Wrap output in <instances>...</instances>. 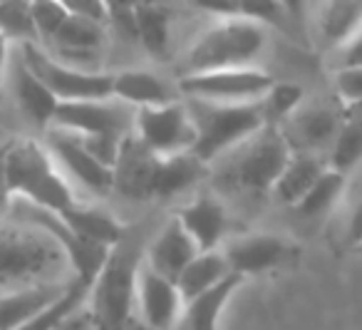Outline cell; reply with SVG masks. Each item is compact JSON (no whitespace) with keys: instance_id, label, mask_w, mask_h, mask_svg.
Listing matches in <instances>:
<instances>
[{"instance_id":"cell-15","label":"cell","mask_w":362,"mask_h":330,"mask_svg":"<svg viewBox=\"0 0 362 330\" xmlns=\"http://www.w3.org/2000/svg\"><path fill=\"white\" fill-rule=\"evenodd\" d=\"M156 164H159V157L132 132L122 142L119 159L115 164V189L129 199L154 196Z\"/></svg>"},{"instance_id":"cell-35","label":"cell","mask_w":362,"mask_h":330,"mask_svg":"<svg viewBox=\"0 0 362 330\" xmlns=\"http://www.w3.org/2000/svg\"><path fill=\"white\" fill-rule=\"evenodd\" d=\"M6 157H8V144L0 149V214H3V211H11V204H13V191H11V184H8Z\"/></svg>"},{"instance_id":"cell-5","label":"cell","mask_w":362,"mask_h":330,"mask_svg":"<svg viewBox=\"0 0 362 330\" xmlns=\"http://www.w3.org/2000/svg\"><path fill=\"white\" fill-rule=\"evenodd\" d=\"M184 102L197 127V144L192 152L206 164L221 159L223 154H228L238 144L258 135L263 127H268L261 100L243 102V105H216V102L202 100Z\"/></svg>"},{"instance_id":"cell-9","label":"cell","mask_w":362,"mask_h":330,"mask_svg":"<svg viewBox=\"0 0 362 330\" xmlns=\"http://www.w3.org/2000/svg\"><path fill=\"white\" fill-rule=\"evenodd\" d=\"M134 135L156 157H171L192 152L197 144V127L187 110V102H169L161 107L136 110Z\"/></svg>"},{"instance_id":"cell-33","label":"cell","mask_w":362,"mask_h":330,"mask_svg":"<svg viewBox=\"0 0 362 330\" xmlns=\"http://www.w3.org/2000/svg\"><path fill=\"white\" fill-rule=\"evenodd\" d=\"M335 92L347 107L362 102V67L335 72Z\"/></svg>"},{"instance_id":"cell-21","label":"cell","mask_w":362,"mask_h":330,"mask_svg":"<svg viewBox=\"0 0 362 330\" xmlns=\"http://www.w3.org/2000/svg\"><path fill=\"white\" fill-rule=\"evenodd\" d=\"M231 266H228L223 251H206V254H199L192 263L184 268V273L176 280V288H179L184 303L199 298V295L209 293L211 288H216L218 283L231 275Z\"/></svg>"},{"instance_id":"cell-12","label":"cell","mask_w":362,"mask_h":330,"mask_svg":"<svg viewBox=\"0 0 362 330\" xmlns=\"http://www.w3.org/2000/svg\"><path fill=\"white\" fill-rule=\"evenodd\" d=\"M184 298L174 280L154 273L149 266H141L139 288H136V318L154 330H174L184 315Z\"/></svg>"},{"instance_id":"cell-1","label":"cell","mask_w":362,"mask_h":330,"mask_svg":"<svg viewBox=\"0 0 362 330\" xmlns=\"http://www.w3.org/2000/svg\"><path fill=\"white\" fill-rule=\"evenodd\" d=\"M65 273H72V266L50 234L23 221L21 226H0V290L72 283L62 280Z\"/></svg>"},{"instance_id":"cell-6","label":"cell","mask_w":362,"mask_h":330,"mask_svg":"<svg viewBox=\"0 0 362 330\" xmlns=\"http://www.w3.org/2000/svg\"><path fill=\"white\" fill-rule=\"evenodd\" d=\"M293 149L281 127H263L258 135L221 157V181L231 189L261 191L276 186L278 176L288 166Z\"/></svg>"},{"instance_id":"cell-39","label":"cell","mask_w":362,"mask_h":330,"mask_svg":"<svg viewBox=\"0 0 362 330\" xmlns=\"http://www.w3.org/2000/svg\"><path fill=\"white\" fill-rule=\"evenodd\" d=\"M127 330H154V328H151V325H146V323H141L139 318H134L129 325H127Z\"/></svg>"},{"instance_id":"cell-16","label":"cell","mask_w":362,"mask_h":330,"mask_svg":"<svg viewBox=\"0 0 362 330\" xmlns=\"http://www.w3.org/2000/svg\"><path fill=\"white\" fill-rule=\"evenodd\" d=\"M72 283H47L30 288L0 290V330H18L70 293Z\"/></svg>"},{"instance_id":"cell-29","label":"cell","mask_w":362,"mask_h":330,"mask_svg":"<svg viewBox=\"0 0 362 330\" xmlns=\"http://www.w3.org/2000/svg\"><path fill=\"white\" fill-rule=\"evenodd\" d=\"M0 33L8 38V42L18 45H30L37 40L35 23H33V3H0Z\"/></svg>"},{"instance_id":"cell-10","label":"cell","mask_w":362,"mask_h":330,"mask_svg":"<svg viewBox=\"0 0 362 330\" xmlns=\"http://www.w3.org/2000/svg\"><path fill=\"white\" fill-rule=\"evenodd\" d=\"M136 110L119 100H92V102H65L57 107V130H67L82 137H115L124 140L134 132Z\"/></svg>"},{"instance_id":"cell-14","label":"cell","mask_w":362,"mask_h":330,"mask_svg":"<svg viewBox=\"0 0 362 330\" xmlns=\"http://www.w3.org/2000/svg\"><path fill=\"white\" fill-rule=\"evenodd\" d=\"M202 254L194 239L187 234V229L179 224V219H169L159 229V234L149 241L144 251V263L149 266L154 273L164 275L169 280H179L189 263Z\"/></svg>"},{"instance_id":"cell-30","label":"cell","mask_w":362,"mask_h":330,"mask_svg":"<svg viewBox=\"0 0 362 330\" xmlns=\"http://www.w3.org/2000/svg\"><path fill=\"white\" fill-rule=\"evenodd\" d=\"M303 102V90L298 85H273L271 90L263 95L261 107H263V117H266V125L271 127H281L286 120H291L296 115V110Z\"/></svg>"},{"instance_id":"cell-13","label":"cell","mask_w":362,"mask_h":330,"mask_svg":"<svg viewBox=\"0 0 362 330\" xmlns=\"http://www.w3.org/2000/svg\"><path fill=\"white\" fill-rule=\"evenodd\" d=\"M340 130L342 115L335 107L327 105H313L303 107V110L298 107L296 115L286 120V127H281L291 149H298V154H315L327 142H332V147H335Z\"/></svg>"},{"instance_id":"cell-20","label":"cell","mask_w":362,"mask_h":330,"mask_svg":"<svg viewBox=\"0 0 362 330\" xmlns=\"http://www.w3.org/2000/svg\"><path fill=\"white\" fill-rule=\"evenodd\" d=\"M112 97L129 105L132 110H146V107L174 102L169 85L146 70H122L112 75Z\"/></svg>"},{"instance_id":"cell-7","label":"cell","mask_w":362,"mask_h":330,"mask_svg":"<svg viewBox=\"0 0 362 330\" xmlns=\"http://www.w3.org/2000/svg\"><path fill=\"white\" fill-rule=\"evenodd\" d=\"M21 60L57 97L60 105H65V102L112 100V75H107V72H85L75 70L70 65H62L40 42L23 45Z\"/></svg>"},{"instance_id":"cell-34","label":"cell","mask_w":362,"mask_h":330,"mask_svg":"<svg viewBox=\"0 0 362 330\" xmlns=\"http://www.w3.org/2000/svg\"><path fill=\"white\" fill-rule=\"evenodd\" d=\"M337 70H350V67H362V30L347 42L345 47L337 50Z\"/></svg>"},{"instance_id":"cell-19","label":"cell","mask_w":362,"mask_h":330,"mask_svg":"<svg viewBox=\"0 0 362 330\" xmlns=\"http://www.w3.org/2000/svg\"><path fill=\"white\" fill-rule=\"evenodd\" d=\"M13 95L18 100V107L23 110V115L33 122V125L47 130L50 125H55L57 115V97L23 65V60H18L13 65Z\"/></svg>"},{"instance_id":"cell-11","label":"cell","mask_w":362,"mask_h":330,"mask_svg":"<svg viewBox=\"0 0 362 330\" xmlns=\"http://www.w3.org/2000/svg\"><path fill=\"white\" fill-rule=\"evenodd\" d=\"M47 149L55 157V161L85 189L95 194H107L115 189V169L97 161L90 152L82 147L80 137L67 130L50 127L47 130Z\"/></svg>"},{"instance_id":"cell-18","label":"cell","mask_w":362,"mask_h":330,"mask_svg":"<svg viewBox=\"0 0 362 330\" xmlns=\"http://www.w3.org/2000/svg\"><path fill=\"white\" fill-rule=\"evenodd\" d=\"M223 256H226L233 273L246 278L248 273H258V271H266L271 266H276L286 256V244L278 236L253 234L228 244L223 249Z\"/></svg>"},{"instance_id":"cell-17","label":"cell","mask_w":362,"mask_h":330,"mask_svg":"<svg viewBox=\"0 0 362 330\" xmlns=\"http://www.w3.org/2000/svg\"><path fill=\"white\" fill-rule=\"evenodd\" d=\"M176 219L187 229V234L192 236L202 254L218 251V244H221L223 234H226V211L216 199L202 196V199L184 206L176 214Z\"/></svg>"},{"instance_id":"cell-4","label":"cell","mask_w":362,"mask_h":330,"mask_svg":"<svg viewBox=\"0 0 362 330\" xmlns=\"http://www.w3.org/2000/svg\"><path fill=\"white\" fill-rule=\"evenodd\" d=\"M144 254H139L129 239L119 241L110 251V258L102 266L100 275L90 288V318L95 330H127L136 318V288Z\"/></svg>"},{"instance_id":"cell-24","label":"cell","mask_w":362,"mask_h":330,"mask_svg":"<svg viewBox=\"0 0 362 330\" xmlns=\"http://www.w3.org/2000/svg\"><path fill=\"white\" fill-rule=\"evenodd\" d=\"M241 283H243V275L231 273L223 283H218L209 293L189 300L184 305V315H181L184 330H218V315H221L228 298H231L233 290Z\"/></svg>"},{"instance_id":"cell-8","label":"cell","mask_w":362,"mask_h":330,"mask_svg":"<svg viewBox=\"0 0 362 330\" xmlns=\"http://www.w3.org/2000/svg\"><path fill=\"white\" fill-rule=\"evenodd\" d=\"M276 82L271 75L248 67V70H221L179 77V95L187 100L216 102V105H243V102L263 100V95Z\"/></svg>"},{"instance_id":"cell-38","label":"cell","mask_w":362,"mask_h":330,"mask_svg":"<svg viewBox=\"0 0 362 330\" xmlns=\"http://www.w3.org/2000/svg\"><path fill=\"white\" fill-rule=\"evenodd\" d=\"M8 57H11V42H8V38L0 33V75L6 72Z\"/></svg>"},{"instance_id":"cell-23","label":"cell","mask_w":362,"mask_h":330,"mask_svg":"<svg viewBox=\"0 0 362 330\" xmlns=\"http://www.w3.org/2000/svg\"><path fill=\"white\" fill-rule=\"evenodd\" d=\"M209 171L206 161L199 159L194 152H184V154H171L159 157L154 176V196H174L187 191L199 179H204Z\"/></svg>"},{"instance_id":"cell-2","label":"cell","mask_w":362,"mask_h":330,"mask_svg":"<svg viewBox=\"0 0 362 330\" xmlns=\"http://www.w3.org/2000/svg\"><path fill=\"white\" fill-rule=\"evenodd\" d=\"M266 47V28L241 16L214 18L184 52L179 77L221 70H248Z\"/></svg>"},{"instance_id":"cell-27","label":"cell","mask_w":362,"mask_h":330,"mask_svg":"<svg viewBox=\"0 0 362 330\" xmlns=\"http://www.w3.org/2000/svg\"><path fill=\"white\" fill-rule=\"evenodd\" d=\"M136 11V40L144 45L146 52L156 57H164L169 50V35H171V16L166 6L156 3H139Z\"/></svg>"},{"instance_id":"cell-3","label":"cell","mask_w":362,"mask_h":330,"mask_svg":"<svg viewBox=\"0 0 362 330\" xmlns=\"http://www.w3.org/2000/svg\"><path fill=\"white\" fill-rule=\"evenodd\" d=\"M6 169L13 199L28 201V204L47 209L57 216L67 214L80 204L75 199V189L60 171L55 157L37 140L25 137V140L11 142Z\"/></svg>"},{"instance_id":"cell-37","label":"cell","mask_w":362,"mask_h":330,"mask_svg":"<svg viewBox=\"0 0 362 330\" xmlns=\"http://www.w3.org/2000/svg\"><path fill=\"white\" fill-rule=\"evenodd\" d=\"M347 236H350L352 244H362V201L355 206L350 216V226H347Z\"/></svg>"},{"instance_id":"cell-22","label":"cell","mask_w":362,"mask_h":330,"mask_svg":"<svg viewBox=\"0 0 362 330\" xmlns=\"http://www.w3.org/2000/svg\"><path fill=\"white\" fill-rule=\"evenodd\" d=\"M362 30V3L337 0L325 3L317 11V33L327 47H345Z\"/></svg>"},{"instance_id":"cell-31","label":"cell","mask_w":362,"mask_h":330,"mask_svg":"<svg viewBox=\"0 0 362 330\" xmlns=\"http://www.w3.org/2000/svg\"><path fill=\"white\" fill-rule=\"evenodd\" d=\"M342 186H345V174L337 169H325V174L313 184V189L305 194V199L296 206L300 214L305 216H315L322 214L327 206H332V201L340 196Z\"/></svg>"},{"instance_id":"cell-28","label":"cell","mask_w":362,"mask_h":330,"mask_svg":"<svg viewBox=\"0 0 362 330\" xmlns=\"http://www.w3.org/2000/svg\"><path fill=\"white\" fill-rule=\"evenodd\" d=\"M362 159V102L342 112V130L332 147V169H352Z\"/></svg>"},{"instance_id":"cell-36","label":"cell","mask_w":362,"mask_h":330,"mask_svg":"<svg viewBox=\"0 0 362 330\" xmlns=\"http://www.w3.org/2000/svg\"><path fill=\"white\" fill-rule=\"evenodd\" d=\"M57 330H95V323L90 318V310L85 308V310H75Z\"/></svg>"},{"instance_id":"cell-26","label":"cell","mask_w":362,"mask_h":330,"mask_svg":"<svg viewBox=\"0 0 362 330\" xmlns=\"http://www.w3.org/2000/svg\"><path fill=\"white\" fill-rule=\"evenodd\" d=\"M325 169L327 166L322 164V159H317V154H298L296 152L288 166L283 169V174L278 176L273 189H276L281 201L298 206L305 199L308 191L313 189V184L325 174Z\"/></svg>"},{"instance_id":"cell-25","label":"cell","mask_w":362,"mask_h":330,"mask_svg":"<svg viewBox=\"0 0 362 330\" xmlns=\"http://www.w3.org/2000/svg\"><path fill=\"white\" fill-rule=\"evenodd\" d=\"M77 236L87 241H95L100 246H107V249H115L119 241H124V229L122 224L107 211H100L95 206H85L77 204L72 211L60 216Z\"/></svg>"},{"instance_id":"cell-32","label":"cell","mask_w":362,"mask_h":330,"mask_svg":"<svg viewBox=\"0 0 362 330\" xmlns=\"http://www.w3.org/2000/svg\"><path fill=\"white\" fill-rule=\"evenodd\" d=\"M67 18H70V13H67L65 3H50V0L33 3V23H35L40 45L50 42L60 33V28L65 25Z\"/></svg>"}]
</instances>
